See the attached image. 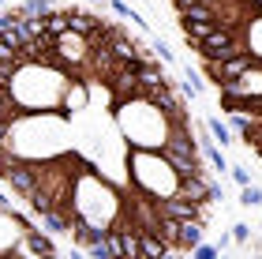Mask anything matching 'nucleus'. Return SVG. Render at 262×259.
<instances>
[{"label": "nucleus", "instance_id": "1", "mask_svg": "<svg viewBox=\"0 0 262 259\" xmlns=\"http://www.w3.org/2000/svg\"><path fill=\"white\" fill-rule=\"evenodd\" d=\"M71 214H75L82 226L109 233V229L120 226V218L127 214V195H124V188H116L94 162L82 158V166L75 173V184H71Z\"/></svg>", "mask_w": 262, "mask_h": 259}, {"label": "nucleus", "instance_id": "2", "mask_svg": "<svg viewBox=\"0 0 262 259\" xmlns=\"http://www.w3.org/2000/svg\"><path fill=\"white\" fill-rule=\"evenodd\" d=\"M71 79L75 75H71L68 68H60V64L23 61L15 68V75H11V83H8V94H11V102H15L23 113H30V116L60 113Z\"/></svg>", "mask_w": 262, "mask_h": 259}, {"label": "nucleus", "instance_id": "3", "mask_svg": "<svg viewBox=\"0 0 262 259\" xmlns=\"http://www.w3.org/2000/svg\"><path fill=\"white\" fill-rule=\"evenodd\" d=\"M127 181L135 192L158 199V203L184 195V176L165 158V150H127Z\"/></svg>", "mask_w": 262, "mask_h": 259}, {"label": "nucleus", "instance_id": "4", "mask_svg": "<svg viewBox=\"0 0 262 259\" xmlns=\"http://www.w3.org/2000/svg\"><path fill=\"white\" fill-rule=\"evenodd\" d=\"M53 53H56V64L68 68L71 75H79L86 68L90 53H94V38L90 34H79V30H64L53 38Z\"/></svg>", "mask_w": 262, "mask_h": 259}, {"label": "nucleus", "instance_id": "5", "mask_svg": "<svg viewBox=\"0 0 262 259\" xmlns=\"http://www.w3.org/2000/svg\"><path fill=\"white\" fill-rule=\"evenodd\" d=\"M38 229L30 218H23L15 207H0V255H11L30 233Z\"/></svg>", "mask_w": 262, "mask_h": 259}, {"label": "nucleus", "instance_id": "6", "mask_svg": "<svg viewBox=\"0 0 262 259\" xmlns=\"http://www.w3.org/2000/svg\"><path fill=\"white\" fill-rule=\"evenodd\" d=\"M60 113H64V116H82V113H94V87H90V79H82V75L71 79V87H68V94H64Z\"/></svg>", "mask_w": 262, "mask_h": 259}, {"label": "nucleus", "instance_id": "7", "mask_svg": "<svg viewBox=\"0 0 262 259\" xmlns=\"http://www.w3.org/2000/svg\"><path fill=\"white\" fill-rule=\"evenodd\" d=\"M236 34H240V42H244V53L255 56V61L262 64V0H258V8L251 11V19H247Z\"/></svg>", "mask_w": 262, "mask_h": 259}, {"label": "nucleus", "instance_id": "8", "mask_svg": "<svg viewBox=\"0 0 262 259\" xmlns=\"http://www.w3.org/2000/svg\"><path fill=\"white\" fill-rule=\"evenodd\" d=\"M60 8H64L60 0H23L19 4V11L27 19H45V15H53V11H60Z\"/></svg>", "mask_w": 262, "mask_h": 259}, {"label": "nucleus", "instance_id": "9", "mask_svg": "<svg viewBox=\"0 0 262 259\" xmlns=\"http://www.w3.org/2000/svg\"><path fill=\"white\" fill-rule=\"evenodd\" d=\"M206 128H210V135H213V143H217L221 150L236 143V139H232V128H229V124H225V121H221V116H206Z\"/></svg>", "mask_w": 262, "mask_h": 259}, {"label": "nucleus", "instance_id": "10", "mask_svg": "<svg viewBox=\"0 0 262 259\" xmlns=\"http://www.w3.org/2000/svg\"><path fill=\"white\" fill-rule=\"evenodd\" d=\"M109 8H113V15H120V19H131L135 27H142V30H146V19H142V15H139V11L131 8V4H124V0H109Z\"/></svg>", "mask_w": 262, "mask_h": 259}, {"label": "nucleus", "instance_id": "11", "mask_svg": "<svg viewBox=\"0 0 262 259\" xmlns=\"http://www.w3.org/2000/svg\"><path fill=\"white\" fill-rule=\"evenodd\" d=\"M150 49L158 53V56H161L165 64H176V53L169 49V42H161V38H154V34H150Z\"/></svg>", "mask_w": 262, "mask_h": 259}, {"label": "nucleus", "instance_id": "12", "mask_svg": "<svg viewBox=\"0 0 262 259\" xmlns=\"http://www.w3.org/2000/svg\"><path fill=\"white\" fill-rule=\"evenodd\" d=\"M240 207H262V188L258 184H251V188L240 192Z\"/></svg>", "mask_w": 262, "mask_h": 259}, {"label": "nucleus", "instance_id": "13", "mask_svg": "<svg viewBox=\"0 0 262 259\" xmlns=\"http://www.w3.org/2000/svg\"><path fill=\"white\" fill-rule=\"evenodd\" d=\"M191 259H221V248L217 244H199V248L191 252Z\"/></svg>", "mask_w": 262, "mask_h": 259}, {"label": "nucleus", "instance_id": "14", "mask_svg": "<svg viewBox=\"0 0 262 259\" xmlns=\"http://www.w3.org/2000/svg\"><path fill=\"white\" fill-rule=\"evenodd\" d=\"M232 241L247 244V241H251V226H247V222H236V226H232Z\"/></svg>", "mask_w": 262, "mask_h": 259}, {"label": "nucleus", "instance_id": "15", "mask_svg": "<svg viewBox=\"0 0 262 259\" xmlns=\"http://www.w3.org/2000/svg\"><path fill=\"white\" fill-rule=\"evenodd\" d=\"M229 173H232V181H236V184H240V188H251V173H247L244 166H232Z\"/></svg>", "mask_w": 262, "mask_h": 259}, {"label": "nucleus", "instance_id": "16", "mask_svg": "<svg viewBox=\"0 0 262 259\" xmlns=\"http://www.w3.org/2000/svg\"><path fill=\"white\" fill-rule=\"evenodd\" d=\"M11 75H15V64H4V61H0V90H8Z\"/></svg>", "mask_w": 262, "mask_h": 259}, {"label": "nucleus", "instance_id": "17", "mask_svg": "<svg viewBox=\"0 0 262 259\" xmlns=\"http://www.w3.org/2000/svg\"><path fill=\"white\" fill-rule=\"evenodd\" d=\"M8 132H11V124H8V121H0V154L8 150Z\"/></svg>", "mask_w": 262, "mask_h": 259}, {"label": "nucleus", "instance_id": "18", "mask_svg": "<svg viewBox=\"0 0 262 259\" xmlns=\"http://www.w3.org/2000/svg\"><path fill=\"white\" fill-rule=\"evenodd\" d=\"M86 4H98V8H109V0H86Z\"/></svg>", "mask_w": 262, "mask_h": 259}, {"label": "nucleus", "instance_id": "19", "mask_svg": "<svg viewBox=\"0 0 262 259\" xmlns=\"http://www.w3.org/2000/svg\"><path fill=\"white\" fill-rule=\"evenodd\" d=\"M4 8H8V0H0V11H4Z\"/></svg>", "mask_w": 262, "mask_h": 259}, {"label": "nucleus", "instance_id": "20", "mask_svg": "<svg viewBox=\"0 0 262 259\" xmlns=\"http://www.w3.org/2000/svg\"><path fill=\"white\" fill-rule=\"evenodd\" d=\"M0 259H15V255H0Z\"/></svg>", "mask_w": 262, "mask_h": 259}, {"label": "nucleus", "instance_id": "21", "mask_svg": "<svg viewBox=\"0 0 262 259\" xmlns=\"http://www.w3.org/2000/svg\"><path fill=\"white\" fill-rule=\"evenodd\" d=\"M221 259H229V255H221Z\"/></svg>", "mask_w": 262, "mask_h": 259}]
</instances>
